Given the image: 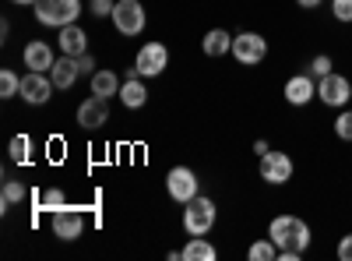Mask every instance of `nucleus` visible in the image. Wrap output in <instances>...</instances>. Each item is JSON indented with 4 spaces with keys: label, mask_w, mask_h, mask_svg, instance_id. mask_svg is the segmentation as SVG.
Here are the masks:
<instances>
[{
    "label": "nucleus",
    "mask_w": 352,
    "mask_h": 261,
    "mask_svg": "<svg viewBox=\"0 0 352 261\" xmlns=\"http://www.w3.org/2000/svg\"><path fill=\"white\" fill-rule=\"evenodd\" d=\"M25 198H28L25 184H18V180H4V191H0V205H4V212H8L11 205H21Z\"/></svg>",
    "instance_id": "4be33fe9"
},
{
    "label": "nucleus",
    "mask_w": 352,
    "mask_h": 261,
    "mask_svg": "<svg viewBox=\"0 0 352 261\" xmlns=\"http://www.w3.org/2000/svg\"><path fill=\"white\" fill-rule=\"evenodd\" d=\"M215 258H219V247L208 237H190L184 247V261H215Z\"/></svg>",
    "instance_id": "aec40b11"
},
{
    "label": "nucleus",
    "mask_w": 352,
    "mask_h": 261,
    "mask_svg": "<svg viewBox=\"0 0 352 261\" xmlns=\"http://www.w3.org/2000/svg\"><path fill=\"white\" fill-rule=\"evenodd\" d=\"M88 85H92V96H102V99H113V96H120V78H116L109 67H99L92 78H88Z\"/></svg>",
    "instance_id": "6ab92c4d"
},
{
    "label": "nucleus",
    "mask_w": 352,
    "mask_h": 261,
    "mask_svg": "<svg viewBox=\"0 0 352 261\" xmlns=\"http://www.w3.org/2000/svg\"><path fill=\"white\" fill-rule=\"evenodd\" d=\"M120 103L127 106V109H141L144 103H148V89H144V78L131 67L127 71V78H124V85H120Z\"/></svg>",
    "instance_id": "dca6fc26"
},
{
    "label": "nucleus",
    "mask_w": 352,
    "mask_h": 261,
    "mask_svg": "<svg viewBox=\"0 0 352 261\" xmlns=\"http://www.w3.org/2000/svg\"><path fill=\"white\" fill-rule=\"evenodd\" d=\"M335 134H338L342 141H352V109H349V106L338 109V117H335Z\"/></svg>",
    "instance_id": "393cba45"
},
{
    "label": "nucleus",
    "mask_w": 352,
    "mask_h": 261,
    "mask_svg": "<svg viewBox=\"0 0 352 261\" xmlns=\"http://www.w3.org/2000/svg\"><path fill=\"white\" fill-rule=\"evenodd\" d=\"M317 99L324 103L328 109H345L349 99H352V81L345 74H338V71L317 78Z\"/></svg>",
    "instance_id": "423d86ee"
},
{
    "label": "nucleus",
    "mask_w": 352,
    "mask_h": 261,
    "mask_svg": "<svg viewBox=\"0 0 352 261\" xmlns=\"http://www.w3.org/2000/svg\"><path fill=\"white\" fill-rule=\"evenodd\" d=\"M201 50H204V56L219 61V56L232 53V36L226 32V28H208V32H204V39H201Z\"/></svg>",
    "instance_id": "a211bd4d"
},
{
    "label": "nucleus",
    "mask_w": 352,
    "mask_h": 261,
    "mask_svg": "<svg viewBox=\"0 0 352 261\" xmlns=\"http://www.w3.org/2000/svg\"><path fill=\"white\" fill-rule=\"evenodd\" d=\"M53 92H56V85H53L50 74H43V71L21 74V99H25L28 106H46V103L53 99Z\"/></svg>",
    "instance_id": "9b49d317"
},
{
    "label": "nucleus",
    "mask_w": 352,
    "mask_h": 261,
    "mask_svg": "<svg viewBox=\"0 0 352 261\" xmlns=\"http://www.w3.org/2000/svg\"><path fill=\"white\" fill-rule=\"evenodd\" d=\"M247 258L250 261H278V247H275L272 237H261V240H254L247 247Z\"/></svg>",
    "instance_id": "412c9836"
},
{
    "label": "nucleus",
    "mask_w": 352,
    "mask_h": 261,
    "mask_svg": "<svg viewBox=\"0 0 352 261\" xmlns=\"http://www.w3.org/2000/svg\"><path fill=\"white\" fill-rule=\"evenodd\" d=\"M74 121H78V127H85V131L106 127V124H109V99H102V96L81 99V103H78V113H74Z\"/></svg>",
    "instance_id": "f8f14e48"
},
{
    "label": "nucleus",
    "mask_w": 352,
    "mask_h": 261,
    "mask_svg": "<svg viewBox=\"0 0 352 261\" xmlns=\"http://www.w3.org/2000/svg\"><path fill=\"white\" fill-rule=\"evenodd\" d=\"M261 180L264 184H272V187H282L292 180V173H296V163H292L289 152H278V149H268L261 156Z\"/></svg>",
    "instance_id": "39448f33"
},
{
    "label": "nucleus",
    "mask_w": 352,
    "mask_h": 261,
    "mask_svg": "<svg viewBox=\"0 0 352 261\" xmlns=\"http://www.w3.org/2000/svg\"><path fill=\"white\" fill-rule=\"evenodd\" d=\"M335 254H338L342 261H352V233H345V237L338 240V247H335Z\"/></svg>",
    "instance_id": "7c9ffc66"
},
{
    "label": "nucleus",
    "mask_w": 352,
    "mask_h": 261,
    "mask_svg": "<svg viewBox=\"0 0 352 261\" xmlns=\"http://www.w3.org/2000/svg\"><path fill=\"white\" fill-rule=\"evenodd\" d=\"M268 149H272V145L264 141V138H257V141H254V152H257V156H264V152H268Z\"/></svg>",
    "instance_id": "473e14b6"
},
{
    "label": "nucleus",
    "mask_w": 352,
    "mask_h": 261,
    "mask_svg": "<svg viewBox=\"0 0 352 261\" xmlns=\"http://www.w3.org/2000/svg\"><path fill=\"white\" fill-rule=\"evenodd\" d=\"M78 71L92 78V74L99 71V67H96V56H92V53H81V56H78Z\"/></svg>",
    "instance_id": "c756f323"
},
{
    "label": "nucleus",
    "mask_w": 352,
    "mask_h": 261,
    "mask_svg": "<svg viewBox=\"0 0 352 261\" xmlns=\"http://www.w3.org/2000/svg\"><path fill=\"white\" fill-rule=\"evenodd\" d=\"M331 18L342 25H352V0H331Z\"/></svg>",
    "instance_id": "cd10ccee"
},
{
    "label": "nucleus",
    "mask_w": 352,
    "mask_h": 261,
    "mask_svg": "<svg viewBox=\"0 0 352 261\" xmlns=\"http://www.w3.org/2000/svg\"><path fill=\"white\" fill-rule=\"evenodd\" d=\"M268 237H272L275 247H278V261H300V258L307 254L310 240H314L310 222L300 219V216H292V212L275 216V219L268 222Z\"/></svg>",
    "instance_id": "f257e3e1"
},
{
    "label": "nucleus",
    "mask_w": 352,
    "mask_h": 261,
    "mask_svg": "<svg viewBox=\"0 0 352 261\" xmlns=\"http://www.w3.org/2000/svg\"><path fill=\"white\" fill-rule=\"evenodd\" d=\"M50 78H53V85L60 92H67V89H74V81L81 78V71H78V56H56V64H53V71H50Z\"/></svg>",
    "instance_id": "f3484780"
},
{
    "label": "nucleus",
    "mask_w": 352,
    "mask_h": 261,
    "mask_svg": "<svg viewBox=\"0 0 352 261\" xmlns=\"http://www.w3.org/2000/svg\"><path fill=\"white\" fill-rule=\"evenodd\" d=\"M282 96H285V103L289 106H310L314 99H317V78L310 74V71H303V74H292L289 81H285V89H282Z\"/></svg>",
    "instance_id": "ddd939ff"
},
{
    "label": "nucleus",
    "mask_w": 352,
    "mask_h": 261,
    "mask_svg": "<svg viewBox=\"0 0 352 261\" xmlns=\"http://www.w3.org/2000/svg\"><path fill=\"white\" fill-rule=\"evenodd\" d=\"M331 67H335L331 53H317L314 61H310V74H314V78H324V74H331Z\"/></svg>",
    "instance_id": "bb28decb"
},
{
    "label": "nucleus",
    "mask_w": 352,
    "mask_h": 261,
    "mask_svg": "<svg viewBox=\"0 0 352 261\" xmlns=\"http://www.w3.org/2000/svg\"><path fill=\"white\" fill-rule=\"evenodd\" d=\"M232 56H236L240 67H257L264 56H268V39L261 32H240L232 36Z\"/></svg>",
    "instance_id": "0eeeda50"
},
{
    "label": "nucleus",
    "mask_w": 352,
    "mask_h": 261,
    "mask_svg": "<svg viewBox=\"0 0 352 261\" xmlns=\"http://www.w3.org/2000/svg\"><path fill=\"white\" fill-rule=\"evenodd\" d=\"M324 0H296V8H303V11H317Z\"/></svg>",
    "instance_id": "2f4dec72"
},
{
    "label": "nucleus",
    "mask_w": 352,
    "mask_h": 261,
    "mask_svg": "<svg viewBox=\"0 0 352 261\" xmlns=\"http://www.w3.org/2000/svg\"><path fill=\"white\" fill-rule=\"evenodd\" d=\"M113 8H116V0H88V14H96V18H113Z\"/></svg>",
    "instance_id": "c85d7f7f"
},
{
    "label": "nucleus",
    "mask_w": 352,
    "mask_h": 261,
    "mask_svg": "<svg viewBox=\"0 0 352 261\" xmlns=\"http://www.w3.org/2000/svg\"><path fill=\"white\" fill-rule=\"evenodd\" d=\"M50 229H53V237H56V240H64V244L78 240V237L85 233V216H81V209L64 205V209L50 212Z\"/></svg>",
    "instance_id": "1a4fd4ad"
},
{
    "label": "nucleus",
    "mask_w": 352,
    "mask_h": 261,
    "mask_svg": "<svg viewBox=\"0 0 352 261\" xmlns=\"http://www.w3.org/2000/svg\"><path fill=\"white\" fill-rule=\"evenodd\" d=\"M14 96H21V78L11 67H4L0 71V99H14Z\"/></svg>",
    "instance_id": "5701e85b"
},
{
    "label": "nucleus",
    "mask_w": 352,
    "mask_h": 261,
    "mask_svg": "<svg viewBox=\"0 0 352 261\" xmlns=\"http://www.w3.org/2000/svg\"><path fill=\"white\" fill-rule=\"evenodd\" d=\"M28 149H32L28 134H14V138H11V159H14V163H28Z\"/></svg>",
    "instance_id": "a878e982"
},
{
    "label": "nucleus",
    "mask_w": 352,
    "mask_h": 261,
    "mask_svg": "<svg viewBox=\"0 0 352 261\" xmlns=\"http://www.w3.org/2000/svg\"><path fill=\"white\" fill-rule=\"evenodd\" d=\"M166 191L173 201H180V205H187L190 198H197V173L190 166H173L166 173Z\"/></svg>",
    "instance_id": "9d476101"
},
{
    "label": "nucleus",
    "mask_w": 352,
    "mask_h": 261,
    "mask_svg": "<svg viewBox=\"0 0 352 261\" xmlns=\"http://www.w3.org/2000/svg\"><path fill=\"white\" fill-rule=\"evenodd\" d=\"M21 61H25V67H28V71H43V74H50V71H53V64H56V53H53V46H50V43L32 39V43H25Z\"/></svg>",
    "instance_id": "4468645a"
},
{
    "label": "nucleus",
    "mask_w": 352,
    "mask_h": 261,
    "mask_svg": "<svg viewBox=\"0 0 352 261\" xmlns=\"http://www.w3.org/2000/svg\"><path fill=\"white\" fill-rule=\"evenodd\" d=\"M144 25H148V14H144L141 0H116V8H113V28L116 32L134 39V36L144 32Z\"/></svg>",
    "instance_id": "20e7f679"
},
{
    "label": "nucleus",
    "mask_w": 352,
    "mask_h": 261,
    "mask_svg": "<svg viewBox=\"0 0 352 261\" xmlns=\"http://www.w3.org/2000/svg\"><path fill=\"white\" fill-rule=\"evenodd\" d=\"M81 0H36V21L46 28H64L74 25L81 14Z\"/></svg>",
    "instance_id": "7ed1b4c3"
},
{
    "label": "nucleus",
    "mask_w": 352,
    "mask_h": 261,
    "mask_svg": "<svg viewBox=\"0 0 352 261\" xmlns=\"http://www.w3.org/2000/svg\"><path fill=\"white\" fill-rule=\"evenodd\" d=\"M215 219H219V209H215L212 198L197 194V198L187 201V209H184V229H187V237H208Z\"/></svg>",
    "instance_id": "f03ea898"
},
{
    "label": "nucleus",
    "mask_w": 352,
    "mask_h": 261,
    "mask_svg": "<svg viewBox=\"0 0 352 261\" xmlns=\"http://www.w3.org/2000/svg\"><path fill=\"white\" fill-rule=\"evenodd\" d=\"M11 4H25V8H36V0H11Z\"/></svg>",
    "instance_id": "72a5a7b5"
},
{
    "label": "nucleus",
    "mask_w": 352,
    "mask_h": 261,
    "mask_svg": "<svg viewBox=\"0 0 352 261\" xmlns=\"http://www.w3.org/2000/svg\"><path fill=\"white\" fill-rule=\"evenodd\" d=\"M64 205H67V194H64L60 187H46V191H39V209L56 212V209H64Z\"/></svg>",
    "instance_id": "b1692460"
},
{
    "label": "nucleus",
    "mask_w": 352,
    "mask_h": 261,
    "mask_svg": "<svg viewBox=\"0 0 352 261\" xmlns=\"http://www.w3.org/2000/svg\"><path fill=\"white\" fill-rule=\"evenodd\" d=\"M56 46H60V53H67V56H81V53H88V32L78 21L64 25V28H56Z\"/></svg>",
    "instance_id": "2eb2a0df"
},
{
    "label": "nucleus",
    "mask_w": 352,
    "mask_h": 261,
    "mask_svg": "<svg viewBox=\"0 0 352 261\" xmlns=\"http://www.w3.org/2000/svg\"><path fill=\"white\" fill-rule=\"evenodd\" d=\"M166 67H169V50H166V43H159V39L144 43V46L138 50V56H134V71H138L141 78H159Z\"/></svg>",
    "instance_id": "6e6552de"
}]
</instances>
